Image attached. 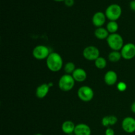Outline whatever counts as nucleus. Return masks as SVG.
Wrapping results in <instances>:
<instances>
[{"instance_id": "6", "label": "nucleus", "mask_w": 135, "mask_h": 135, "mask_svg": "<svg viewBox=\"0 0 135 135\" xmlns=\"http://www.w3.org/2000/svg\"><path fill=\"white\" fill-rule=\"evenodd\" d=\"M50 54L48 47L44 45H38L36 46L32 51V55L35 59L38 60L47 59Z\"/></svg>"}, {"instance_id": "14", "label": "nucleus", "mask_w": 135, "mask_h": 135, "mask_svg": "<svg viewBox=\"0 0 135 135\" xmlns=\"http://www.w3.org/2000/svg\"><path fill=\"white\" fill-rule=\"evenodd\" d=\"M50 88V87L48 85V84H46V83L40 84L37 87L36 90V96L40 99L44 98L48 94Z\"/></svg>"}, {"instance_id": "2", "label": "nucleus", "mask_w": 135, "mask_h": 135, "mask_svg": "<svg viewBox=\"0 0 135 135\" xmlns=\"http://www.w3.org/2000/svg\"><path fill=\"white\" fill-rule=\"evenodd\" d=\"M107 42L109 47L113 51L121 50L124 46L122 36L117 33L109 34L108 38H107Z\"/></svg>"}, {"instance_id": "15", "label": "nucleus", "mask_w": 135, "mask_h": 135, "mask_svg": "<svg viewBox=\"0 0 135 135\" xmlns=\"http://www.w3.org/2000/svg\"><path fill=\"white\" fill-rule=\"evenodd\" d=\"M76 125L73 121H65L61 125V129L65 134H71L74 133Z\"/></svg>"}, {"instance_id": "23", "label": "nucleus", "mask_w": 135, "mask_h": 135, "mask_svg": "<svg viewBox=\"0 0 135 135\" xmlns=\"http://www.w3.org/2000/svg\"><path fill=\"white\" fill-rule=\"evenodd\" d=\"M65 5L67 7H72L75 3V0H65L64 1Z\"/></svg>"}, {"instance_id": "1", "label": "nucleus", "mask_w": 135, "mask_h": 135, "mask_svg": "<svg viewBox=\"0 0 135 135\" xmlns=\"http://www.w3.org/2000/svg\"><path fill=\"white\" fill-rule=\"evenodd\" d=\"M46 65L48 69L51 71L58 72L63 67V59L57 53L51 52L46 59Z\"/></svg>"}, {"instance_id": "27", "label": "nucleus", "mask_w": 135, "mask_h": 135, "mask_svg": "<svg viewBox=\"0 0 135 135\" xmlns=\"http://www.w3.org/2000/svg\"><path fill=\"white\" fill-rule=\"evenodd\" d=\"M55 1H57V2H61V1H65V0H54Z\"/></svg>"}, {"instance_id": "26", "label": "nucleus", "mask_w": 135, "mask_h": 135, "mask_svg": "<svg viewBox=\"0 0 135 135\" xmlns=\"http://www.w3.org/2000/svg\"><path fill=\"white\" fill-rule=\"evenodd\" d=\"M131 111L133 113H135V102H133L131 105Z\"/></svg>"}, {"instance_id": "7", "label": "nucleus", "mask_w": 135, "mask_h": 135, "mask_svg": "<svg viewBox=\"0 0 135 135\" xmlns=\"http://www.w3.org/2000/svg\"><path fill=\"white\" fill-rule=\"evenodd\" d=\"M83 57L89 61H96L100 57V51L96 46H89L84 49Z\"/></svg>"}, {"instance_id": "9", "label": "nucleus", "mask_w": 135, "mask_h": 135, "mask_svg": "<svg viewBox=\"0 0 135 135\" xmlns=\"http://www.w3.org/2000/svg\"><path fill=\"white\" fill-rule=\"evenodd\" d=\"M122 128L127 133L135 132V119L132 117H127L123 120Z\"/></svg>"}, {"instance_id": "22", "label": "nucleus", "mask_w": 135, "mask_h": 135, "mask_svg": "<svg viewBox=\"0 0 135 135\" xmlns=\"http://www.w3.org/2000/svg\"><path fill=\"white\" fill-rule=\"evenodd\" d=\"M117 88L118 89V90L120 91V92H124V91H125L127 90V86L126 83H124V82H119L117 84Z\"/></svg>"}, {"instance_id": "20", "label": "nucleus", "mask_w": 135, "mask_h": 135, "mask_svg": "<svg viewBox=\"0 0 135 135\" xmlns=\"http://www.w3.org/2000/svg\"><path fill=\"white\" fill-rule=\"evenodd\" d=\"M95 66L99 69H104L107 65V61L102 57H99L96 61H94Z\"/></svg>"}, {"instance_id": "25", "label": "nucleus", "mask_w": 135, "mask_h": 135, "mask_svg": "<svg viewBox=\"0 0 135 135\" xmlns=\"http://www.w3.org/2000/svg\"><path fill=\"white\" fill-rule=\"evenodd\" d=\"M129 6H130V8L131 10L135 11V0H132L131 1L130 4H129Z\"/></svg>"}, {"instance_id": "8", "label": "nucleus", "mask_w": 135, "mask_h": 135, "mask_svg": "<svg viewBox=\"0 0 135 135\" xmlns=\"http://www.w3.org/2000/svg\"><path fill=\"white\" fill-rule=\"evenodd\" d=\"M121 56L126 60H130L135 57V44L128 43L125 44L121 50Z\"/></svg>"}, {"instance_id": "13", "label": "nucleus", "mask_w": 135, "mask_h": 135, "mask_svg": "<svg viewBox=\"0 0 135 135\" xmlns=\"http://www.w3.org/2000/svg\"><path fill=\"white\" fill-rule=\"evenodd\" d=\"M71 75L75 81L79 82V83L84 82L87 78L86 72L82 68L76 69Z\"/></svg>"}, {"instance_id": "19", "label": "nucleus", "mask_w": 135, "mask_h": 135, "mask_svg": "<svg viewBox=\"0 0 135 135\" xmlns=\"http://www.w3.org/2000/svg\"><path fill=\"white\" fill-rule=\"evenodd\" d=\"M122 57L121 56V52L119 51H113L112 52L109 53L108 55V59L112 63H116V62L119 61Z\"/></svg>"}, {"instance_id": "12", "label": "nucleus", "mask_w": 135, "mask_h": 135, "mask_svg": "<svg viewBox=\"0 0 135 135\" xmlns=\"http://www.w3.org/2000/svg\"><path fill=\"white\" fill-rule=\"evenodd\" d=\"M117 79L118 76L116 72H115L114 71H108L104 76V81L105 84L109 86H113L116 84Z\"/></svg>"}, {"instance_id": "4", "label": "nucleus", "mask_w": 135, "mask_h": 135, "mask_svg": "<svg viewBox=\"0 0 135 135\" xmlns=\"http://www.w3.org/2000/svg\"><path fill=\"white\" fill-rule=\"evenodd\" d=\"M75 80L71 75L65 74L61 76L59 80V87L62 91L68 92L71 90L75 86Z\"/></svg>"}, {"instance_id": "16", "label": "nucleus", "mask_w": 135, "mask_h": 135, "mask_svg": "<svg viewBox=\"0 0 135 135\" xmlns=\"http://www.w3.org/2000/svg\"><path fill=\"white\" fill-rule=\"evenodd\" d=\"M94 35L98 39L104 40L107 39L109 36V32L106 28L103 27H99L96 29L94 32Z\"/></svg>"}, {"instance_id": "18", "label": "nucleus", "mask_w": 135, "mask_h": 135, "mask_svg": "<svg viewBox=\"0 0 135 135\" xmlns=\"http://www.w3.org/2000/svg\"><path fill=\"white\" fill-rule=\"evenodd\" d=\"M106 29L110 34H115L119 29V25L116 21H109L106 26Z\"/></svg>"}, {"instance_id": "11", "label": "nucleus", "mask_w": 135, "mask_h": 135, "mask_svg": "<svg viewBox=\"0 0 135 135\" xmlns=\"http://www.w3.org/2000/svg\"><path fill=\"white\" fill-rule=\"evenodd\" d=\"M74 134L75 135H91V129L86 124H78L75 127Z\"/></svg>"}, {"instance_id": "28", "label": "nucleus", "mask_w": 135, "mask_h": 135, "mask_svg": "<svg viewBox=\"0 0 135 135\" xmlns=\"http://www.w3.org/2000/svg\"><path fill=\"white\" fill-rule=\"evenodd\" d=\"M35 135H42V134H40V133H38V134H35Z\"/></svg>"}, {"instance_id": "24", "label": "nucleus", "mask_w": 135, "mask_h": 135, "mask_svg": "<svg viewBox=\"0 0 135 135\" xmlns=\"http://www.w3.org/2000/svg\"><path fill=\"white\" fill-rule=\"evenodd\" d=\"M105 135H115V132L113 131V129L112 128H108V129L105 130Z\"/></svg>"}, {"instance_id": "3", "label": "nucleus", "mask_w": 135, "mask_h": 135, "mask_svg": "<svg viewBox=\"0 0 135 135\" xmlns=\"http://www.w3.org/2000/svg\"><path fill=\"white\" fill-rule=\"evenodd\" d=\"M122 14L121 7L118 4H112L105 9V15L106 18L110 21H116L120 18Z\"/></svg>"}, {"instance_id": "10", "label": "nucleus", "mask_w": 135, "mask_h": 135, "mask_svg": "<svg viewBox=\"0 0 135 135\" xmlns=\"http://www.w3.org/2000/svg\"><path fill=\"white\" fill-rule=\"evenodd\" d=\"M106 21V16L103 12H96L92 17V23L96 27H102Z\"/></svg>"}, {"instance_id": "5", "label": "nucleus", "mask_w": 135, "mask_h": 135, "mask_svg": "<svg viewBox=\"0 0 135 135\" xmlns=\"http://www.w3.org/2000/svg\"><path fill=\"white\" fill-rule=\"evenodd\" d=\"M77 95L80 100L87 102L93 99L94 94L92 88L88 86H83L78 90Z\"/></svg>"}, {"instance_id": "21", "label": "nucleus", "mask_w": 135, "mask_h": 135, "mask_svg": "<svg viewBox=\"0 0 135 135\" xmlns=\"http://www.w3.org/2000/svg\"><path fill=\"white\" fill-rule=\"evenodd\" d=\"M75 69H76L75 65L73 62H68L64 66L65 72L66 73V74H68V75H71V74L72 75L73 73L75 71Z\"/></svg>"}, {"instance_id": "17", "label": "nucleus", "mask_w": 135, "mask_h": 135, "mask_svg": "<svg viewBox=\"0 0 135 135\" xmlns=\"http://www.w3.org/2000/svg\"><path fill=\"white\" fill-rule=\"evenodd\" d=\"M117 122V118L114 115L105 116L102 120V124L104 127H109V125H114Z\"/></svg>"}]
</instances>
